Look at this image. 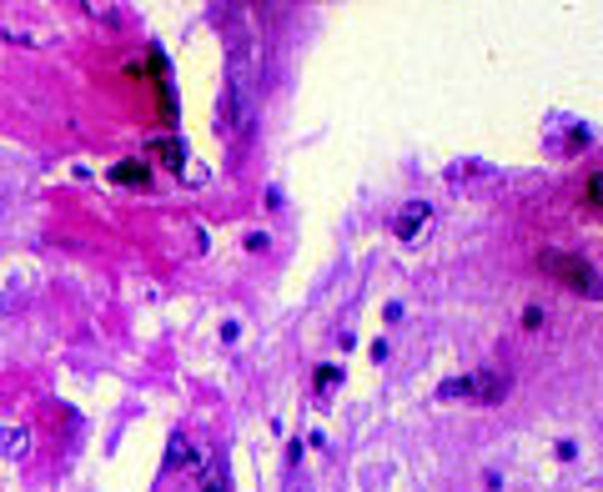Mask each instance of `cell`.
Masks as SVG:
<instances>
[{
    "label": "cell",
    "instance_id": "1",
    "mask_svg": "<svg viewBox=\"0 0 603 492\" xmlns=\"http://www.w3.org/2000/svg\"><path fill=\"white\" fill-rule=\"evenodd\" d=\"M543 267L553 271V277L568 286V292H578V296H589V302H599L603 296V277L583 262V256H563V252H543Z\"/></svg>",
    "mask_w": 603,
    "mask_h": 492
},
{
    "label": "cell",
    "instance_id": "2",
    "mask_svg": "<svg viewBox=\"0 0 603 492\" xmlns=\"http://www.w3.org/2000/svg\"><path fill=\"white\" fill-rule=\"evenodd\" d=\"M443 397H463V402H503L508 382L498 372H468V377H448Z\"/></svg>",
    "mask_w": 603,
    "mask_h": 492
},
{
    "label": "cell",
    "instance_id": "3",
    "mask_svg": "<svg viewBox=\"0 0 603 492\" xmlns=\"http://www.w3.org/2000/svg\"><path fill=\"white\" fill-rule=\"evenodd\" d=\"M171 463L182 467V472H207V452L197 448V437H171Z\"/></svg>",
    "mask_w": 603,
    "mask_h": 492
},
{
    "label": "cell",
    "instance_id": "4",
    "mask_svg": "<svg viewBox=\"0 0 603 492\" xmlns=\"http://www.w3.org/2000/svg\"><path fill=\"white\" fill-rule=\"evenodd\" d=\"M0 452H5L11 463H26L30 457V427L26 422H5V427H0Z\"/></svg>",
    "mask_w": 603,
    "mask_h": 492
},
{
    "label": "cell",
    "instance_id": "5",
    "mask_svg": "<svg viewBox=\"0 0 603 492\" xmlns=\"http://www.w3.org/2000/svg\"><path fill=\"white\" fill-rule=\"evenodd\" d=\"M428 216H433L428 201H407V206L397 211V237H418L422 226H428Z\"/></svg>",
    "mask_w": 603,
    "mask_h": 492
},
{
    "label": "cell",
    "instance_id": "6",
    "mask_svg": "<svg viewBox=\"0 0 603 492\" xmlns=\"http://www.w3.org/2000/svg\"><path fill=\"white\" fill-rule=\"evenodd\" d=\"M493 166H483V161H452L448 166V181H473V176H488Z\"/></svg>",
    "mask_w": 603,
    "mask_h": 492
},
{
    "label": "cell",
    "instance_id": "7",
    "mask_svg": "<svg viewBox=\"0 0 603 492\" xmlns=\"http://www.w3.org/2000/svg\"><path fill=\"white\" fill-rule=\"evenodd\" d=\"M116 181H141L146 186V166H141V161H121V166H116Z\"/></svg>",
    "mask_w": 603,
    "mask_h": 492
},
{
    "label": "cell",
    "instance_id": "8",
    "mask_svg": "<svg viewBox=\"0 0 603 492\" xmlns=\"http://www.w3.org/2000/svg\"><path fill=\"white\" fill-rule=\"evenodd\" d=\"M589 206H599V211H603V166L593 171V181H589Z\"/></svg>",
    "mask_w": 603,
    "mask_h": 492
},
{
    "label": "cell",
    "instance_id": "9",
    "mask_svg": "<svg viewBox=\"0 0 603 492\" xmlns=\"http://www.w3.org/2000/svg\"><path fill=\"white\" fill-rule=\"evenodd\" d=\"M337 377H342L337 367H317V387H322V392H332V387H337Z\"/></svg>",
    "mask_w": 603,
    "mask_h": 492
},
{
    "label": "cell",
    "instance_id": "10",
    "mask_svg": "<svg viewBox=\"0 0 603 492\" xmlns=\"http://www.w3.org/2000/svg\"><path fill=\"white\" fill-rule=\"evenodd\" d=\"M207 492H226V472H216V463L207 467Z\"/></svg>",
    "mask_w": 603,
    "mask_h": 492
}]
</instances>
